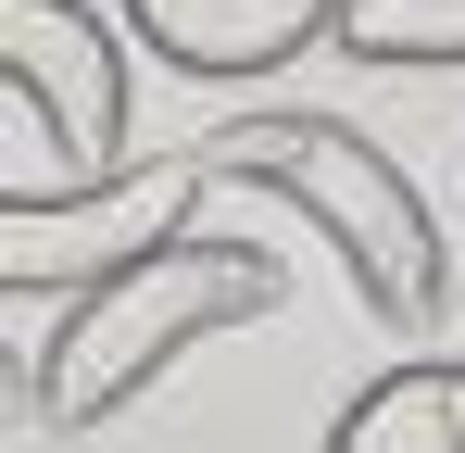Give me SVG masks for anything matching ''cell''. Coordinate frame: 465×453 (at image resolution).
Returning a JSON list of instances; mask_svg holds the SVG:
<instances>
[{
  "mask_svg": "<svg viewBox=\"0 0 465 453\" xmlns=\"http://www.w3.org/2000/svg\"><path fill=\"white\" fill-rule=\"evenodd\" d=\"M202 176H252V189H277V202L340 252V277H352V302H365L378 327H428L440 290H453L415 176H402L365 126H340V114H239V126L202 139Z\"/></svg>",
  "mask_w": 465,
  "mask_h": 453,
  "instance_id": "obj_1",
  "label": "cell"
},
{
  "mask_svg": "<svg viewBox=\"0 0 465 453\" xmlns=\"http://www.w3.org/2000/svg\"><path fill=\"white\" fill-rule=\"evenodd\" d=\"M327 453H465V366H390L340 403Z\"/></svg>",
  "mask_w": 465,
  "mask_h": 453,
  "instance_id": "obj_6",
  "label": "cell"
},
{
  "mask_svg": "<svg viewBox=\"0 0 465 453\" xmlns=\"http://www.w3.org/2000/svg\"><path fill=\"white\" fill-rule=\"evenodd\" d=\"M352 64H465V0H340Z\"/></svg>",
  "mask_w": 465,
  "mask_h": 453,
  "instance_id": "obj_7",
  "label": "cell"
},
{
  "mask_svg": "<svg viewBox=\"0 0 465 453\" xmlns=\"http://www.w3.org/2000/svg\"><path fill=\"white\" fill-rule=\"evenodd\" d=\"M189 189H202V151L189 164H114V176H88V189H25V202H0V277L25 302H76L101 290L114 265H139L163 239H189Z\"/></svg>",
  "mask_w": 465,
  "mask_h": 453,
  "instance_id": "obj_3",
  "label": "cell"
},
{
  "mask_svg": "<svg viewBox=\"0 0 465 453\" xmlns=\"http://www.w3.org/2000/svg\"><path fill=\"white\" fill-rule=\"evenodd\" d=\"M0 76L38 101L64 164L114 176V151H126V38L88 0H0Z\"/></svg>",
  "mask_w": 465,
  "mask_h": 453,
  "instance_id": "obj_4",
  "label": "cell"
},
{
  "mask_svg": "<svg viewBox=\"0 0 465 453\" xmlns=\"http://www.w3.org/2000/svg\"><path fill=\"white\" fill-rule=\"evenodd\" d=\"M252 315H277V265L264 252H239V239H163V252L114 265L101 290H76L51 315V340H38V416L51 428H101L189 340L252 327Z\"/></svg>",
  "mask_w": 465,
  "mask_h": 453,
  "instance_id": "obj_2",
  "label": "cell"
},
{
  "mask_svg": "<svg viewBox=\"0 0 465 453\" xmlns=\"http://www.w3.org/2000/svg\"><path fill=\"white\" fill-rule=\"evenodd\" d=\"M114 13L176 76H214V88L277 76V64H302L314 38H340V0H114Z\"/></svg>",
  "mask_w": 465,
  "mask_h": 453,
  "instance_id": "obj_5",
  "label": "cell"
}]
</instances>
